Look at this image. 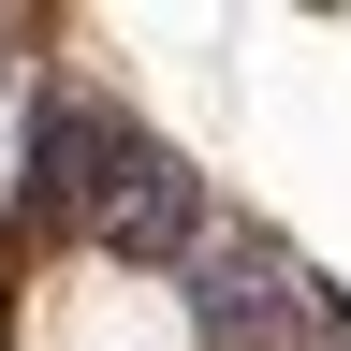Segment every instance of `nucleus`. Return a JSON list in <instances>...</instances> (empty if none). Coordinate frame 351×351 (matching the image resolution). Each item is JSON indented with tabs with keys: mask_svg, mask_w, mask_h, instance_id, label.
Instances as JSON below:
<instances>
[{
	"mask_svg": "<svg viewBox=\"0 0 351 351\" xmlns=\"http://www.w3.org/2000/svg\"><path fill=\"white\" fill-rule=\"evenodd\" d=\"M176 278H191V337H205V351H293L307 322H322V278H307L263 219H249V234L205 219V249L176 263Z\"/></svg>",
	"mask_w": 351,
	"mask_h": 351,
	"instance_id": "1",
	"label": "nucleus"
},
{
	"mask_svg": "<svg viewBox=\"0 0 351 351\" xmlns=\"http://www.w3.org/2000/svg\"><path fill=\"white\" fill-rule=\"evenodd\" d=\"M117 132H132V117L88 103V88H29V117H15V219H29V234H88Z\"/></svg>",
	"mask_w": 351,
	"mask_h": 351,
	"instance_id": "2",
	"label": "nucleus"
},
{
	"mask_svg": "<svg viewBox=\"0 0 351 351\" xmlns=\"http://www.w3.org/2000/svg\"><path fill=\"white\" fill-rule=\"evenodd\" d=\"M205 219H219V191L161 147L147 117H132V132H117V161H103V205H88V234H103L117 263H161V278H176V263L205 249Z\"/></svg>",
	"mask_w": 351,
	"mask_h": 351,
	"instance_id": "3",
	"label": "nucleus"
},
{
	"mask_svg": "<svg viewBox=\"0 0 351 351\" xmlns=\"http://www.w3.org/2000/svg\"><path fill=\"white\" fill-rule=\"evenodd\" d=\"M293 351H351V307H337V293H322V322H307V337H293Z\"/></svg>",
	"mask_w": 351,
	"mask_h": 351,
	"instance_id": "4",
	"label": "nucleus"
}]
</instances>
